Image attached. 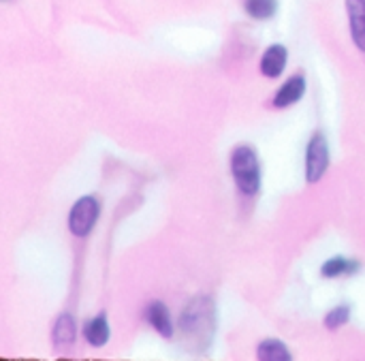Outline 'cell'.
<instances>
[{
  "label": "cell",
  "mask_w": 365,
  "mask_h": 361,
  "mask_svg": "<svg viewBox=\"0 0 365 361\" xmlns=\"http://www.w3.org/2000/svg\"><path fill=\"white\" fill-rule=\"evenodd\" d=\"M246 11L255 19H269L276 13V0H246Z\"/></svg>",
  "instance_id": "cell-12"
},
{
  "label": "cell",
  "mask_w": 365,
  "mask_h": 361,
  "mask_svg": "<svg viewBox=\"0 0 365 361\" xmlns=\"http://www.w3.org/2000/svg\"><path fill=\"white\" fill-rule=\"evenodd\" d=\"M148 321L150 325L163 336V338H171L173 336V325H171V317L169 310L163 302H152L148 306Z\"/></svg>",
  "instance_id": "cell-7"
},
{
  "label": "cell",
  "mask_w": 365,
  "mask_h": 361,
  "mask_svg": "<svg viewBox=\"0 0 365 361\" xmlns=\"http://www.w3.org/2000/svg\"><path fill=\"white\" fill-rule=\"evenodd\" d=\"M349 17H351V32L355 45L365 51V0H346Z\"/></svg>",
  "instance_id": "cell-5"
},
{
  "label": "cell",
  "mask_w": 365,
  "mask_h": 361,
  "mask_svg": "<svg viewBox=\"0 0 365 361\" xmlns=\"http://www.w3.org/2000/svg\"><path fill=\"white\" fill-rule=\"evenodd\" d=\"M284 66H287V47L284 45H272V47H267V51L261 58V73L265 77H272L274 79V77L282 75Z\"/></svg>",
  "instance_id": "cell-4"
},
{
  "label": "cell",
  "mask_w": 365,
  "mask_h": 361,
  "mask_svg": "<svg viewBox=\"0 0 365 361\" xmlns=\"http://www.w3.org/2000/svg\"><path fill=\"white\" fill-rule=\"evenodd\" d=\"M351 319V308L349 306H338L334 308L327 317H325V327L327 330H338L342 325H346Z\"/></svg>",
  "instance_id": "cell-13"
},
{
  "label": "cell",
  "mask_w": 365,
  "mask_h": 361,
  "mask_svg": "<svg viewBox=\"0 0 365 361\" xmlns=\"http://www.w3.org/2000/svg\"><path fill=\"white\" fill-rule=\"evenodd\" d=\"M231 171L235 178L237 188L244 195H255L261 186V165H259V156L252 148L248 146H240L233 150L231 156Z\"/></svg>",
  "instance_id": "cell-1"
},
{
  "label": "cell",
  "mask_w": 365,
  "mask_h": 361,
  "mask_svg": "<svg viewBox=\"0 0 365 361\" xmlns=\"http://www.w3.org/2000/svg\"><path fill=\"white\" fill-rule=\"evenodd\" d=\"M53 340L58 347H66L75 340V323L68 315H62L53 327Z\"/></svg>",
  "instance_id": "cell-10"
},
{
  "label": "cell",
  "mask_w": 365,
  "mask_h": 361,
  "mask_svg": "<svg viewBox=\"0 0 365 361\" xmlns=\"http://www.w3.org/2000/svg\"><path fill=\"white\" fill-rule=\"evenodd\" d=\"M329 167V146L323 133H317L306 150V180L317 184Z\"/></svg>",
  "instance_id": "cell-2"
},
{
  "label": "cell",
  "mask_w": 365,
  "mask_h": 361,
  "mask_svg": "<svg viewBox=\"0 0 365 361\" xmlns=\"http://www.w3.org/2000/svg\"><path fill=\"white\" fill-rule=\"evenodd\" d=\"M257 355L261 361H291V353L289 349L280 342V340H265L259 345Z\"/></svg>",
  "instance_id": "cell-9"
},
{
  "label": "cell",
  "mask_w": 365,
  "mask_h": 361,
  "mask_svg": "<svg viewBox=\"0 0 365 361\" xmlns=\"http://www.w3.org/2000/svg\"><path fill=\"white\" fill-rule=\"evenodd\" d=\"M96 218H98V203H96V199L94 197H81L73 205V210L68 214V229H71L73 235L86 238L92 231Z\"/></svg>",
  "instance_id": "cell-3"
},
{
  "label": "cell",
  "mask_w": 365,
  "mask_h": 361,
  "mask_svg": "<svg viewBox=\"0 0 365 361\" xmlns=\"http://www.w3.org/2000/svg\"><path fill=\"white\" fill-rule=\"evenodd\" d=\"M306 92V81L304 77H291L289 81L282 83V88L278 90V94L274 96V105L276 107H289L293 103H297Z\"/></svg>",
  "instance_id": "cell-6"
},
{
  "label": "cell",
  "mask_w": 365,
  "mask_h": 361,
  "mask_svg": "<svg viewBox=\"0 0 365 361\" xmlns=\"http://www.w3.org/2000/svg\"><path fill=\"white\" fill-rule=\"evenodd\" d=\"M83 334H86V340H88L92 347H103V345L109 340V325H107L105 315H101V317L92 319L90 323H86Z\"/></svg>",
  "instance_id": "cell-8"
},
{
  "label": "cell",
  "mask_w": 365,
  "mask_h": 361,
  "mask_svg": "<svg viewBox=\"0 0 365 361\" xmlns=\"http://www.w3.org/2000/svg\"><path fill=\"white\" fill-rule=\"evenodd\" d=\"M359 265L357 263H353V261H346V259H342V257H336V259H331V261H327L325 265H323V276L325 278H336V276H342V274H351V272H355Z\"/></svg>",
  "instance_id": "cell-11"
}]
</instances>
